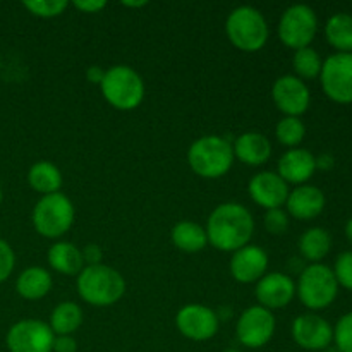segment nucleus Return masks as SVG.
Here are the masks:
<instances>
[{
	"instance_id": "f257e3e1",
	"label": "nucleus",
	"mask_w": 352,
	"mask_h": 352,
	"mask_svg": "<svg viewBox=\"0 0 352 352\" xmlns=\"http://www.w3.org/2000/svg\"><path fill=\"white\" fill-rule=\"evenodd\" d=\"M206 236L220 251H237L250 243L254 230L253 215L239 203H222L217 206L206 222Z\"/></svg>"
},
{
	"instance_id": "f03ea898",
	"label": "nucleus",
	"mask_w": 352,
	"mask_h": 352,
	"mask_svg": "<svg viewBox=\"0 0 352 352\" xmlns=\"http://www.w3.org/2000/svg\"><path fill=\"white\" fill-rule=\"evenodd\" d=\"M76 285L82 301L98 308L116 305L126 292V280L120 272L103 263L82 268Z\"/></svg>"
},
{
	"instance_id": "7ed1b4c3",
	"label": "nucleus",
	"mask_w": 352,
	"mask_h": 352,
	"mask_svg": "<svg viewBox=\"0 0 352 352\" xmlns=\"http://www.w3.org/2000/svg\"><path fill=\"white\" fill-rule=\"evenodd\" d=\"M188 162L192 172L199 177L219 179L232 167V144L222 136H203L189 148Z\"/></svg>"
},
{
	"instance_id": "20e7f679",
	"label": "nucleus",
	"mask_w": 352,
	"mask_h": 352,
	"mask_svg": "<svg viewBox=\"0 0 352 352\" xmlns=\"http://www.w3.org/2000/svg\"><path fill=\"white\" fill-rule=\"evenodd\" d=\"M226 33L230 43L243 52H256L268 41V24L263 14L250 6H241L229 14Z\"/></svg>"
},
{
	"instance_id": "39448f33",
	"label": "nucleus",
	"mask_w": 352,
	"mask_h": 352,
	"mask_svg": "<svg viewBox=\"0 0 352 352\" xmlns=\"http://www.w3.org/2000/svg\"><path fill=\"white\" fill-rule=\"evenodd\" d=\"M100 89L107 102L119 110H133L143 102L144 82L129 65H113L107 69Z\"/></svg>"
},
{
	"instance_id": "423d86ee",
	"label": "nucleus",
	"mask_w": 352,
	"mask_h": 352,
	"mask_svg": "<svg viewBox=\"0 0 352 352\" xmlns=\"http://www.w3.org/2000/svg\"><path fill=\"white\" fill-rule=\"evenodd\" d=\"M296 292L306 308L318 311L329 308L336 301L339 294V284L332 268L322 263H311L299 275Z\"/></svg>"
},
{
	"instance_id": "0eeeda50",
	"label": "nucleus",
	"mask_w": 352,
	"mask_h": 352,
	"mask_svg": "<svg viewBox=\"0 0 352 352\" xmlns=\"http://www.w3.org/2000/svg\"><path fill=\"white\" fill-rule=\"evenodd\" d=\"M74 222V206L62 192L47 195L34 205L33 226L40 236L57 239L71 229Z\"/></svg>"
},
{
	"instance_id": "6e6552de",
	"label": "nucleus",
	"mask_w": 352,
	"mask_h": 352,
	"mask_svg": "<svg viewBox=\"0 0 352 352\" xmlns=\"http://www.w3.org/2000/svg\"><path fill=\"white\" fill-rule=\"evenodd\" d=\"M318 31V17L309 6H291L278 21V38L285 47L301 50L309 47Z\"/></svg>"
},
{
	"instance_id": "1a4fd4ad",
	"label": "nucleus",
	"mask_w": 352,
	"mask_h": 352,
	"mask_svg": "<svg viewBox=\"0 0 352 352\" xmlns=\"http://www.w3.org/2000/svg\"><path fill=\"white\" fill-rule=\"evenodd\" d=\"M322 88L330 100L337 103H352V54H333L323 62Z\"/></svg>"
},
{
	"instance_id": "9d476101",
	"label": "nucleus",
	"mask_w": 352,
	"mask_h": 352,
	"mask_svg": "<svg viewBox=\"0 0 352 352\" xmlns=\"http://www.w3.org/2000/svg\"><path fill=\"white\" fill-rule=\"evenodd\" d=\"M55 333L40 320H21L14 323L6 337L9 352H52Z\"/></svg>"
},
{
	"instance_id": "9b49d317",
	"label": "nucleus",
	"mask_w": 352,
	"mask_h": 352,
	"mask_svg": "<svg viewBox=\"0 0 352 352\" xmlns=\"http://www.w3.org/2000/svg\"><path fill=\"white\" fill-rule=\"evenodd\" d=\"M275 316L263 306H251L237 320L236 333L239 342L250 349L267 346L275 333Z\"/></svg>"
},
{
	"instance_id": "f8f14e48",
	"label": "nucleus",
	"mask_w": 352,
	"mask_h": 352,
	"mask_svg": "<svg viewBox=\"0 0 352 352\" xmlns=\"http://www.w3.org/2000/svg\"><path fill=\"white\" fill-rule=\"evenodd\" d=\"M175 325L186 339L203 342L219 332V316L206 306L188 305L177 313Z\"/></svg>"
},
{
	"instance_id": "ddd939ff",
	"label": "nucleus",
	"mask_w": 352,
	"mask_h": 352,
	"mask_svg": "<svg viewBox=\"0 0 352 352\" xmlns=\"http://www.w3.org/2000/svg\"><path fill=\"white\" fill-rule=\"evenodd\" d=\"M272 98H274L277 109L285 113V117H299L308 110L311 95L302 79H299L298 76L287 74L274 82Z\"/></svg>"
},
{
	"instance_id": "4468645a",
	"label": "nucleus",
	"mask_w": 352,
	"mask_h": 352,
	"mask_svg": "<svg viewBox=\"0 0 352 352\" xmlns=\"http://www.w3.org/2000/svg\"><path fill=\"white\" fill-rule=\"evenodd\" d=\"M292 339L306 351H325L333 342V327L315 313H305L292 323Z\"/></svg>"
},
{
	"instance_id": "2eb2a0df",
	"label": "nucleus",
	"mask_w": 352,
	"mask_h": 352,
	"mask_svg": "<svg viewBox=\"0 0 352 352\" xmlns=\"http://www.w3.org/2000/svg\"><path fill=\"white\" fill-rule=\"evenodd\" d=\"M254 296L263 308L270 309V311L280 309L294 299L296 284L289 275L282 274V272H272V274H265L256 282Z\"/></svg>"
},
{
	"instance_id": "dca6fc26",
	"label": "nucleus",
	"mask_w": 352,
	"mask_h": 352,
	"mask_svg": "<svg viewBox=\"0 0 352 352\" xmlns=\"http://www.w3.org/2000/svg\"><path fill=\"white\" fill-rule=\"evenodd\" d=\"M289 184L275 172H260L250 181V195L256 205L265 210H275L285 205L289 198Z\"/></svg>"
},
{
	"instance_id": "f3484780",
	"label": "nucleus",
	"mask_w": 352,
	"mask_h": 352,
	"mask_svg": "<svg viewBox=\"0 0 352 352\" xmlns=\"http://www.w3.org/2000/svg\"><path fill=\"white\" fill-rule=\"evenodd\" d=\"M268 268V254L260 246L246 244L241 250L234 251L230 260V274L241 284H253L258 282Z\"/></svg>"
},
{
	"instance_id": "a211bd4d",
	"label": "nucleus",
	"mask_w": 352,
	"mask_h": 352,
	"mask_svg": "<svg viewBox=\"0 0 352 352\" xmlns=\"http://www.w3.org/2000/svg\"><path fill=\"white\" fill-rule=\"evenodd\" d=\"M316 170L315 155L305 148H291L278 160V175L291 184H305Z\"/></svg>"
},
{
	"instance_id": "6ab92c4d",
	"label": "nucleus",
	"mask_w": 352,
	"mask_h": 352,
	"mask_svg": "<svg viewBox=\"0 0 352 352\" xmlns=\"http://www.w3.org/2000/svg\"><path fill=\"white\" fill-rule=\"evenodd\" d=\"M325 195L320 188L309 184L298 186L294 191L289 192V198L285 201L289 215L298 220H311L316 219L325 208Z\"/></svg>"
},
{
	"instance_id": "aec40b11",
	"label": "nucleus",
	"mask_w": 352,
	"mask_h": 352,
	"mask_svg": "<svg viewBox=\"0 0 352 352\" xmlns=\"http://www.w3.org/2000/svg\"><path fill=\"white\" fill-rule=\"evenodd\" d=\"M234 157L239 158L250 167H258L268 162L272 157V144L268 138L261 133H244L241 134L232 144Z\"/></svg>"
},
{
	"instance_id": "412c9836",
	"label": "nucleus",
	"mask_w": 352,
	"mask_h": 352,
	"mask_svg": "<svg viewBox=\"0 0 352 352\" xmlns=\"http://www.w3.org/2000/svg\"><path fill=\"white\" fill-rule=\"evenodd\" d=\"M47 256L50 267L62 275H79L85 268L81 250L72 243L62 241V243L54 244L48 250Z\"/></svg>"
},
{
	"instance_id": "4be33fe9",
	"label": "nucleus",
	"mask_w": 352,
	"mask_h": 352,
	"mask_svg": "<svg viewBox=\"0 0 352 352\" xmlns=\"http://www.w3.org/2000/svg\"><path fill=\"white\" fill-rule=\"evenodd\" d=\"M52 289V275L41 267H30L17 277V294L28 301H36L45 298Z\"/></svg>"
},
{
	"instance_id": "5701e85b",
	"label": "nucleus",
	"mask_w": 352,
	"mask_h": 352,
	"mask_svg": "<svg viewBox=\"0 0 352 352\" xmlns=\"http://www.w3.org/2000/svg\"><path fill=\"white\" fill-rule=\"evenodd\" d=\"M170 239L177 250L184 253H198L205 250L208 244V236L206 230L199 223L191 222V220H182L175 223L170 232Z\"/></svg>"
},
{
	"instance_id": "b1692460",
	"label": "nucleus",
	"mask_w": 352,
	"mask_h": 352,
	"mask_svg": "<svg viewBox=\"0 0 352 352\" xmlns=\"http://www.w3.org/2000/svg\"><path fill=\"white\" fill-rule=\"evenodd\" d=\"M28 182L36 192H41L43 196L58 192L62 186V174L57 168V165L52 162L41 160L33 164V167L28 172Z\"/></svg>"
},
{
	"instance_id": "393cba45",
	"label": "nucleus",
	"mask_w": 352,
	"mask_h": 352,
	"mask_svg": "<svg viewBox=\"0 0 352 352\" xmlns=\"http://www.w3.org/2000/svg\"><path fill=\"white\" fill-rule=\"evenodd\" d=\"M330 248H332V236L322 227H311L299 239V251L302 258L311 263L322 261L330 253Z\"/></svg>"
},
{
	"instance_id": "a878e982",
	"label": "nucleus",
	"mask_w": 352,
	"mask_h": 352,
	"mask_svg": "<svg viewBox=\"0 0 352 352\" xmlns=\"http://www.w3.org/2000/svg\"><path fill=\"white\" fill-rule=\"evenodd\" d=\"M325 36L339 54H352V16L347 12L333 14L325 26Z\"/></svg>"
},
{
	"instance_id": "bb28decb",
	"label": "nucleus",
	"mask_w": 352,
	"mask_h": 352,
	"mask_svg": "<svg viewBox=\"0 0 352 352\" xmlns=\"http://www.w3.org/2000/svg\"><path fill=\"white\" fill-rule=\"evenodd\" d=\"M82 323V309L72 301L55 306L50 315V329L55 336H72Z\"/></svg>"
},
{
	"instance_id": "cd10ccee",
	"label": "nucleus",
	"mask_w": 352,
	"mask_h": 352,
	"mask_svg": "<svg viewBox=\"0 0 352 352\" xmlns=\"http://www.w3.org/2000/svg\"><path fill=\"white\" fill-rule=\"evenodd\" d=\"M322 65L323 62L320 58V54L311 47L296 50L294 57H292V67H294L299 79L318 78L320 72H322Z\"/></svg>"
},
{
	"instance_id": "c85d7f7f",
	"label": "nucleus",
	"mask_w": 352,
	"mask_h": 352,
	"mask_svg": "<svg viewBox=\"0 0 352 352\" xmlns=\"http://www.w3.org/2000/svg\"><path fill=\"white\" fill-rule=\"evenodd\" d=\"M275 134H277L278 143L289 148H296L302 140H305L306 127L299 117H284V119L277 124Z\"/></svg>"
},
{
	"instance_id": "c756f323",
	"label": "nucleus",
	"mask_w": 352,
	"mask_h": 352,
	"mask_svg": "<svg viewBox=\"0 0 352 352\" xmlns=\"http://www.w3.org/2000/svg\"><path fill=\"white\" fill-rule=\"evenodd\" d=\"M23 6L26 7L33 16L38 17L60 16V14L67 9V2H65V0H30V2H24Z\"/></svg>"
},
{
	"instance_id": "7c9ffc66",
	"label": "nucleus",
	"mask_w": 352,
	"mask_h": 352,
	"mask_svg": "<svg viewBox=\"0 0 352 352\" xmlns=\"http://www.w3.org/2000/svg\"><path fill=\"white\" fill-rule=\"evenodd\" d=\"M333 342L340 352H352V311L337 322L333 329Z\"/></svg>"
},
{
	"instance_id": "2f4dec72",
	"label": "nucleus",
	"mask_w": 352,
	"mask_h": 352,
	"mask_svg": "<svg viewBox=\"0 0 352 352\" xmlns=\"http://www.w3.org/2000/svg\"><path fill=\"white\" fill-rule=\"evenodd\" d=\"M333 275L337 278V284L342 285L347 291H352V251H344L337 256Z\"/></svg>"
},
{
	"instance_id": "473e14b6",
	"label": "nucleus",
	"mask_w": 352,
	"mask_h": 352,
	"mask_svg": "<svg viewBox=\"0 0 352 352\" xmlns=\"http://www.w3.org/2000/svg\"><path fill=\"white\" fill-rule=\"evenodd\" d=\"M265 229L272 236H282L289 229V215L282 208L267 210V215H265Z\"/></svg>"
},
{
	"instance_id": "72a5a7b5",
	"label": "nucleus",
	"mask_w": 352,
	"mask_h": 352,
	"mask_svg": "<svg viewBox=\"0 0 352 352\" xmlns=\"http://www.w3.org/2000/svg\"><path fill=\"white\" fill-rule=\"evenodd\" d=\"M16 267V254L7 241L0 239V284L10 277Z\"/></svg>"
},
{
	"instance_id": "f704fd0d",
	"label": "nucleus",
	"mask_w": 352,
	"mask_h": 352,
	"mask_svg": "<svg viewBox=\"0 0 352 352\" xmlns=\"http://www.w3.org/2000/svg\"><path fill=\"white\" fill-rule=\"evenodd\" d=\"M82 260H85V265L91 267V265H100L103 258V251L98 244H88L81 250Z\"/></svg>"
},
{
	"instance_id": "c9c22d12",
	"label": "nucleus",
	"mask_w": 352,
	"mask_h": 352,
	"mask_svg": "<svg viewBox=\"0 0 352 352\" xmlns=\"http://www.w3.org/2000/svg\"><path fill=\"white\" fill-rule=\"evenodd\" d=\"M54 352H76L78 351V342L72 336H55L54 339Z\"/></svg>"
},
{
	"instance_id": "e433bc0d",
	"label": "nucleus",
	"mask_w": 352,
	"mask_h": 352,
	"mask_svg": "<svg viewBox=\"0 0 352 352\" xmlns=\"http://www.w3.org/2000/svg\"><path fill=\"white\" fill-rule=\"evenodd\" d=\"M107 3L103 0H76L74 7L76 9L82 10V12H89V14H95L98 10H102Z\"/></svg>"
},
{
	"instance_id": "4c0bfd02",
	"label": "nucleus",
	"mask_w": 352,
	"mask_h": 352,
	"mask_svg": "<svg viewBox=\"0 0 352 352\" xmlns=\"http://www.w3.org/2000/svg\"><path fill=\"white\" fill-rule=\"evenodd\" d=\"M103 76H105V69H102L100 65H91L88 69V72H86V78L93 85H100L103 81Z\"/></svg>"
},
{
	"instance_id": "58836bf2",
	"label": "nucleus",
	"mask_w": 352,
	"mask_h": 352,
	"mask_svg": "<svg viewBox=\"0 0 352 352\" xmlns=\"http://www.w3.org/2000/svg\"><path fill=\"white\" fill-rule=\"evenodd\" d=\"M315 160H316V168H320V170H330V168L336 165V158H333L330 153H322L320 157H315Z\"/></svg>"
},
{
	"instance_id": "ea45409f",
	"label": "nucleus",
	"mask_w": 352,
	"mask_h": 352,
	"mask_svg": "<svg viewBox=\"0 0 352 352\" xmlns=\"http://www.w3.org/2000/svg\"><path fill=\"white\" fill-rule=\"evenodd\" d=\"M346 236H347V239L352 243V219L346 223Z\"/></svg>"
},
{
	"instance_id": "a19ab883",
	"label": "nucleus",
	"mask_w": 352,
	"mask_h": 352,
	"mask_svg": "<svg viewBox=\"0 0 352 352\" xmlns=\"http://www.w3.org/2000/svg\"><path fill=\"white\" fill-rule=\"evenodd\" d=\"M148 2H144V0H141V2H124V6L126 7H143L146 6Z\"/></svg>"
},
{
	"instance_id": "79ce46f5",
	"label": "nucleus",
	"mask_w": 352,
	"mask_h": 352,
	"mask_svg": "<svg viewBox=\"0 0 352 352\" xmlns=\"http://www.w3.org/2000/svg\"><path fill=\"white\" fill-rule=\"evenodd\" d=\"M325 351H327V352H340L339 349H337V347H327Z\"/></svg>"
},
{
	"instance_id": "37998d69",
	"label": "nucleus",
	"mask_w": 352,
	"mask_h": 352,
	"mask_svg": "<svg viewBox=\"0 0 352 352\" xmlns=\"http://www.w3.org/2000/svg\"><path fill=\"white\" fill-rule=\"evenodd\" d=\"M223 352H241V351H237V349H229V351H223Z\"/></svg>"
},
{
	"instance_id": "c03bdc74",
	"label": "nucleus",
	"mask_w": 352,
	"mask_h": 352,
	"mask_svg": "<svg viewBox=\"0 0 352 352\" xmlns=\"http://www.w3.org/2000/svg\"><path fill=\"white\" fill-rule=\"evenodd\" d=\"M2 199H3V195H2V191H0V205H2Z\"/></svg>"
}]
</instances>
